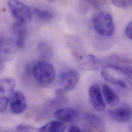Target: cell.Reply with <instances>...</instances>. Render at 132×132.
I'll return each instance as SVG.
<instances>
[{"instance_id":"8992f818","label":"cell","mask_w":132,"mask_h":132,"mask_svg":"<svg viewBox=\"0 0 132 132\" xmlns=\"http://www.w3.org/2000/svg\"><path fill=\"white\" fill-rule=\"evenodd\" d=\"M60 83L62 88L58 91L60 94L71 91L77 86L80 75L79 72L75 69H70L62 71L60 75Z\"/></svg>"},{"instance_id":"30bf717a","label":"cell","mask_w":132,"mask_h":132,"mask_svg":"<svg viewBox=\"0 0 132 132\" xmlns=\"http://www.w3.org/2000/svg\"><path fill=\"white\" fill-rule=\"evenodd\" d=\"M15 36V43L18 48H22L25 43L27 37V29L24 24L16 22L13 25Z\"/></svg>"},{"instance_id":"3957f363","label":"cell","mask_w":132,"mask_h":132,"mask_svg":"<svg viewBox=\"0 0 132 132\" xmlns=\"http://www.w3.org/2000/svg\"><path fill=\"white\" fill-rule=\"evenodd\" d=\"M32 73L35 80L43 84L52 83L56 77L54 67L51 63L44 60L39 61L34 65Z\"/></svg>"},{"instance_id":"8fae6325","label":"cell","mask_w":132,"mask_h":132,"mask_svg":"<svg viewBox=\"0 0 132 132\" xmlns=\"http://www.w3.org/2000/svg\"><path fill=\"white\" fill-rule=\"evenodd\" d=\"M80 65L87 69L97 70L101 66L102 62L100 59L92 55H84L79 57Z\"/></svg>"},{"instance_id":"7c38bea8","label":"cell","mask_w":132,"mask_h":132,"mask_svg":"<svg viewBox=\"0 0 132 132\" xmlns=\"http://www.w3.org/2000/svg\"><path fill=\"white\" fill-rule=\"evenodd\" d=\"M77 115V112L75 110L71 108L67 107L56 111L54 114V116L61 121L70 122L76 119Z\"/></svg>"},{"instance_id":"e0dca14e","label":"cell","mask_w":132,"mask_h":132,"mask_svg":"<svg viewBox=\"0 0 132 132\" xmlns=\"http://www.w3.org/2000/svg\"><path fill=\"white\" fill-rule=\"evenodd\" d=\"M38 52L40 56L44 58H50L52 54V48L46 43H41L38 46Z\"/></svg>"},{"instance_id":"d6986e66","label":"cell","mask_w":132,"mask_h":132,"mask_svg":"<svg viewBox=\"0 0 132 132\" xmlns=\"http://www.w3.org/2000/svg\"><path fill=\"white\" fill-rule=\"evenodd\" d=\"M125 34L126 36L132 40V22L130 21L127 25L125 29Z\"/></svg>"},{"instance_id":"2e32d148","label":"cell","mask_w":132,"mask_h":132,"mask_svg":"<svg viewBox=\"0 0 132 132\" xmlns=\"http://www.w3.org/2000/svg\"><path fill=\"white\" fill-rule=\"evenodd\" d=\"M33 13L38 19L44 22L50 21L54 17L53 13L50 11L39 8H35Z\"/></svg>"},{"instance_id":"5b68a950","label":"cell","mask_w":132,"mask_h":132,"mask_svg":"<svg viewBox=\"0 0 132 132\" xmlns=\"http://www.w3.org/2000/svg\"><path fill=\"white\" fill-rule=\"evenodd\" d=\"M8 6L13 17L18 22L23 24H28L31 20V13L25 4L18 1H9Z\"/></svg>"},{"instance_id":"277c9868","label":"cell","mask_w":132,"mask_h":132,"mask_svg":"<svg viewBox=\"0 0 132 132\" xmlns=\"http://www.w3.org/2000/svg\"><path fill=\"white\" fill-rule=\"evenodd\" d=\"M15 80L11 78L0 79V113H4L14 93Z\"/></svg>"},{"instance_id":"5bb4252c","label":"cell","mask_w":132,"mask_h":132,"mask_svg":"<svg viewBox=\"0 0 132 132\" xmlns=\"http://www.w3.org/2000/svg\"><path fill=\"white\" fill-rule=\"evenodd\" d=\"M84 117L87 122L98 131L104 132L106 131L105 124L102 119L99 116L92 113H88L85 114Z\"/></svg>"},{"instance_id":"ffe728a7","label":"cell","mask_w":132,"mask_h":132,"mask_svg":"<svg viewBox=\"0 0 132 132\" xmlns=\"http://www.w3.org/2000/svg\"><path fill=\"white\" fill-rule=\"evenodd\" d=\"M16 129V130H19V131H24V130L32 129V128L31 126L27 125H20L18 126Z\"/></svg>"},{"instance_id":"9a60e30c","label":"cell","mask_w":132,"mask_h":132,"mask_svg":"<svg viewBox=\"0 0 132 132\" xmlns=\"http://www.w3.org/2000/svg\"><path fill=\"white\" fill-rule=\"evenodd\" d=\"M64 124L59 121H52L41 127L38 132H65Z\"/></svg>"},{"instance_id":"603a6c76","label":"cell","mask_w":132,"mask_h":132,"mask_svg":"<svg viewBox=\"0 0 132 132\" xmlns=\"http://www.w3.org/2000/svg\"><path fill=\"white\" fill-rule=\"evenodd\" d=\"M3 40L0 38V46H1V45H2V44L3 43Z\"/></svg>"},{"instance_id":"9c48e42d","label":"cell","mask_w":132,"mask_h":132,"mask_svg":"<svg viewBox=\"0 0 132 132\" xmlns=\"http://www.w3.org/2000/svg\"><path fill=\"white\" fill-rule=\"evenodd\" d=\"M110 117L114 121L121 123L130 121L132 118V110L128 106H121L111 110L109 112Z\"/></svg>"},{"instance_id":"ac0fdd59","label":"cell","mask_w":132,"mask_h":132,"mask_svg":"<svg viewBox=\"0 0 132 132\" xmlns=\"http://www.w3.org/2000/svg\"><path fill=\"white\" fill-rule=\"evenodd\" d=\"M112 3L116 6L122 8H127L131 7L132 5V1L131 0L129 1H119V0H113L112 1Z\"/></svg>"},{"instance_id":"6da1fadb","label":"cell","mask_w":132,"mask_h":132,"mask_svg":"<svg viewBox=\"0 0 132 132\" xmlns=\"http://www.w3.org/2000/svg\"><path fill=\"white\" fill-rule=\"evenodd\" d=\"M101 74L106 81L118 86L131 89L132 88V69L115 64H109L103 67Z\"/></svg>"},{"instance_id":"7402d4cb","label":"cell","mask_w":132,"mask_h":132,"mask_svg":"<svg viewBox=\"0 0 132 132\" xmlns=\"http://www.w3.org/2000/svg\"><path fill=\"white\" fill-rule=\"evenodd\" d=\"M3 67V63L1 61V60H0V70H1V69Z\"/></svg>"},{"instance_id":"7a4b0ae2","label":"cell","mask_w":132,"mask_h":132,"mask_svg":"<svg viewBox=\"0 0 132 132\" xmlns=\"http://www.w3.org/2000/svg\"><path fill=\"white\" fill-rule=\"evenodd\" d=\"M93 25L95 31L104 37L112 36L115 31V24L112 16L105 11L96 14L93 19Z\"/></svg>"},{"instance_id":"4fadbf2b","label":"cell","mask_w":132,"mask_h":132,"mask_svg":"<svg viewBox=\"0 0 132 132\" xmlns=\"http://www.w3.org/2000/svg\"><path fill=\"white\" fill-rule=\"evenodd\" d=\"M102 92L106 103L110 106H115L120 102L119 96L109 85L104 84L102 87Z\"/></svg>"},{"instance_id":"44dd1931","label":"cell","mask_w":132,"mask_h":132,"mask_svg":"<svg viewBox=\"0 0 132 132\" xmlns=\"http://www.w3.org/2000/svg\"><path fill=\"white\" fill-rule=\"evenodd\" d=\"M67 132H83L78 127L75 126H72L69 127Z\"/></svg>"},{"instance_id":"ba28073f","label":"cell","mask_w":132,"mask_h":132,"mask_svg":"<svg viewBox=\"0 0 132 132\" xmlns=\"http://www.w3.org/2000/svg\"><path fill=\"white\" fill-rule=\"evenodd\" d=\"M26 107V99L24 93L20 90L15 92L10 100L11 112L14 114H20L25 111Z\"/></svg>"},{"instance_id":"52a82bcc","label":"cell","mask_w":132,"mask_h":132,"mask_svg":"<svg viewBox=\"0 0 132 132\" xmlns=\"http://www.w3.org/2000/svg\"><path fill=\"white\" fill-rule=\"evenodd\" d=\"M88 96L90 102L95 110L98 112H103L105 110V103L98 84H94L89 87Z\"/></svg>"}]
</instances>
